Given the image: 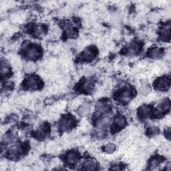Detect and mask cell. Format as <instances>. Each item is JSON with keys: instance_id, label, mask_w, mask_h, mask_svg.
Returning a JSON list of instances; mask_svg holds the SVG:
<instances>
[{"instance_id": "cell-21", "label": "cell", "mask_w": 171, "mask_h": 171, "mask_svg": "<svg viewBox=\"0 0 171 171\" xmlns=\"http://www.w3.org/2000/svg\"><path fill=\"white\" fill-rule=\"evenodd\" d=\"M34 32L35 35L40 36L44 34V28L42 26H36L34 27Z\"/></svg>"}, {"instance_id": "cell-9", "label": "cell", "mask_w": 171, "mask_h": 171, "mask_svg": "<svg viewBox=\"0 0 171 171\" xmlns=\"http://www.w3.org/2000/svg\"><path fill=\"white\" fill-rule=\"evenodd\" d=\"M66 34L69 38H74L77 36V32L73 26L67 25L66 27Z\"/></svg>"}, {"instance_id": "cell-19", "label": "cell", "mask_w": 171, "mask_h": 171, "mask_svg": "<svg viewBox=\"0 0 171 171\" xmlns=\"http://www.w3.org/2000/svg\"><path fill=\"white\" fill-rule=\"evenodd\" d=\"M24 69H25V71H26L27 73L34 72V71L36 70V65H35L34 63L29 62L26 63V65H25Z\"/></svg>"}, {"instance_id": "cell-11", "label": "cell", "mask_w": 171, "mask_h": 171, "mask_svg": "<svg viewBox=\"0 0 171 171\" xmlns=\"http://www.w3.org/2000/svg\"><path fill=\"white\" fill-rule=\"evenodd\" d=\"M48 126L46 125H43L40 126L36 132L37 136L38 138H40V139H42V138L45 137L47 133H48Z\"/></svg>"}, {"instance_id": "cell-3", "label": "cell", "mask_w": 171, "mask_h": 171, "mask_svg": "<svg viewBox=\"0 0 171 171\" xmlns=\"http://www.w3.org/2000/svg\"><path fill=\"white\" fill-rule=\"evenodd\" d=\"M66 160L69 165L74 166V165L76 164L78 161V154H77L75 152L71 151L66 154Z\"/></svg>"}, {"instance_id": "cell-5", "label": "cell", "mask_w": 171, "mask_h": 171, "mask_svg": "<svg viewBox=\"0 0 171 171\" xmlns=\"http://www.w3.org/2000/svg\"><path fill=\"white\" fill-rule=\"evenodd\" d=\"M170 107V104L169 100H164L159 104V106L157 107L156 114V115H161L167 110H169Z\"/></svg>"}, {"instance_id": "cell-25", "label": "cell", "mask_w": 171, "mask_h": 171, "mask_svg": "<svg viewBox=\"0 0 171 171\" xmlns=\"http://www.w3.org/2000/svg\"><path fill=\"white\" fill-rule=\"evenodd\" d=\"M148 132L150 135H156L159 132V130L158 128L156 127V126H150V127L148 128Z\"/></svg>"}, {"instance_id": "cell-8", "label": "cell", "mask_w": 171, "mask_h": 171, "mask_svg": "<svg viewBox=\"0 0 171 171\" xmlns=\"http://www.w3.org/2000/svg\"><path fill=\"white\" fill-rule=\"evenodd\" d=\"M132 98V92L129 89H125L122 90V92L120 93V100L126 102H128L130 100V99Z\"/></svg>"}, {"instance_id": "cell-24", "label": "cell", "mask_w": 171, "mask_h": 171, "mask_svg": "<svg viewBox=\"0 0 171 171\" xmlns=\"http://www.w3.org/2000/svg\"><path fill=\"white\" fill-rule=\"evenodd\" d=\"M160 20V16L156 13H152L149 15V20L152 22H158Z\"/></svg>"}, {"instance_id": "cell-15", "label": "cell", "mask_w": 171, "mask_h": 171, "mask_svg": "<svg viewBox=\"0 0 171 171\" xmlns=\"http://www.w3.org/2000/svg\"><path fill=\"white\" fill-rule=\"evenodd\" d=\"M82 89L85 92H89L91 91L93 88V83L90 80H86L82 83L81 86Z\"/></svg>"}, {"instance_id": "cell-13", "label": "cell", "mask_w": 171, "mask_h": 171, "mask_svg": "<svg viewBox=\"0 0 171 171\" xmlns=\"http://www.w3.org/2000/svg\"><path fill=\"white\" fill-rule=\"evenodd\" d=\"M151 111V108L149 106H142L139 109V115L142 118H145L149 114V113Z\"/></svg>"}, {"instance_id": "cell-16", "label": "cell", "mask_w": 171, "mask_h": 171, "mask_svg": "<svg viewBox=\"0 0 171 171\" xmlns=\"http://www.w3.org/2000/svg\"><path fill=\"white\" fill-rule=\"evenodd\" d=\"M14 136L12 133L5 134L2 137V142L5 144H9L13 141Z\"/></svg>"}, {"instance_id": "cell-2", "label": "cell", "mask_w": 171, "mask_h": 171, "mask_svg": "<svg viewBox=\"0 0 171 171\" xmlns=\"http://www.w3.org/2000/svg\"><path fill=\"white\" fill-rule=\"evenodd\" d=\"M156 86L160 90H167L170 86V79L169 78H162L156 82Z\"/></svg>"}, {"instance_id": "cell-20", "label": "cell", "mask_w": 171, "mask_h": 171, "mask_svg": "<svg viewBox=\"0 0 171 171\" xmlns=\"http://www.w3.org/2000/svg\"><path fill=\"white\" fill-rule=\"evenodd\" d=\"M139 49V46L136 43H132L128 46L127 52L129 54H134L138 52Z\"/></svg>"}, {"instance_id": "cell-4", "label": "cell", "mask_w": 171, "mask_h": 171, "mask_svg": "<svg viewBox=\"0 0 171 171\" xmlns=\"http://www.w3.org/2000/svg\"><path fill=\"white\" fill-rule=\"evenodd\" d=\"M39 80L34 76H29L26 80V86L31 90H35L39 87Z\"/></svg>"}, {"instance_id": "cell-18", "label": "cell", "mask_w": 171, "mask_h": 171, "mask_svg": "<svg viewBox=\"0 0 171 171\" xmlns=\"http://www.w3.org/2000/svg\"><path fill=\"white\" fill-rule=\"evenodd\" d=\"M79 114L82 116H86L90 112V107L88 105L81 106L78 109Z\"/></svg>"}, {"instance_id": "cell-17", "label": "cell", "mask_w": 171, "mask_h": 171, "mask_svg": "<svg viewBox=\"0 0 171 171\" xmlns=\"http://www.w3.org/2000/svg\"><path fill=\"white\" fill-rule=\"evenodd\" d=\"M162 54V50L158 48H154L151 49L150 51V56L151 57H153V58H158V57L161 56Z\"/></svg>"}, {"instance_id": "cell-7", "label": "cell", "mask_w": 171, "mask_h": 171, "mask_svg": "<svg viewBox=\"0 0 171 171\" xmlns=\"http://www.w3.org/2000/svg\"><path fill=\"white\" fill-rule=\"evenodd\" d=\"M95 56V51L93 48H86L83 53H82V57L86 60H92Z\"/></svg>"}, {"instance_id": "cell-27", "label": "cell", "mask_w": 171, "mask_h": 171, "mask_svg": "<svg viewBox=\"0 0 171 171\" xmlns=\"http://www.w3.org/2000/svg\"><path fill=\"white\" fill-rule=\"evenodd\" d=\"M81 102H82V100L80 98H76L72 102V104H71V105H72L74 108H76L80 105Z\"/></svg>"}, {"instance_id": "cell-26", "label": "cell", "mask_w": 171, "mask_h": 171, "mask_svg": "<svg viewBox=\"0 0 171 171\" xmlns=\"http://www.w3.org/2000/svg\"><path fill=\"white\" fill-rule=\"evenodd\" d=\"M159 164V159L158 158H154L150 161V167H151V169H153V168H155L157 167Z\"/></svg>"}, {"instance_id": "cell-14", "label": "cell", "mask_w": 171, "mask_h": 171, "mask_svg": "<svg viewBox=\"0 0 171 171\" xmlns=\"http://www.w3.org/2000/svg\"><path fill=\"white\" fill-rule=\"evenodd\" d=\"M10 66L8 65L5 61H1V74L2 76H6L7 74L10 73Z\"/></svg>"}, {"instance_id": "cell-22", "label": "cell", "mask_w": 171, "mask_h": 171, "mask_svg": "<svg viewBox=\"0 0 171 171\" xmlns=\"http://www.w3.org/2000/svg\"><path fill=\"white\" fill-rule=\"evenodd\" d=\"M150 88L146 85H142L139 88V92L142 95H147L150 92Z\"/></svg>"}, {"instance_id": "cell-6", "label": "cell", "mask_w": 171, "mask_h": 171, "mask_svg": "<svg viewBox=\"0 0 171 171\" xmlns=\"http://www.w3.org/2000/svg\"><path fill=\"white\" fill-rule=\"evenodd\" d=\"M74 120L72 118H64L62 119L61 122H60V128H61L63 130H67L70 129L74 126Z\"/></svg>"}, {"instance_id": "cell-10", "label": "cell", "mask_w": 171, "mask_h": 171, "mask_svg": "<svg viewBox=\"0 0 171 171\" xmlns=\"http://www.w3.org/2000/svg\"><path fill=\"white\" fill-rule=\"evenodd\" d=\"M126 124V121L125 117H123L122 116H118V117L115 118L114 120V125L117 128H122L125 127Z\"/></svg>"}, {"instance_id": "cell-1", "label": "cell", "mask_w": 171, "mask_h": 171, "mask_svg": "<svg viewBox=\"0 0 171 171\" xmlns=\"http://www.w3.org/2000/svg\"><path fill=\"white\" fill-rule=\"evenodd\" d=\"M26 56L31 59H36L40 56V51L36 46H27L26 47Z\"/></svg>"}, {"instance_id": "cell-23", "label": "cell", "mask_w": 171, "mask_h": 171, "mask_svg": "<svg viewBox=\"0 0 171 171\" xmlns=\"http://www.w3.org/2000/svg\"><path fill=\"white\" fill-rule=\"evenodd\" d=\"M116 149V147L114 144H108L104 147V150L108 153H112Z\"/></svg>"}, {"instance_id": "cell-12", "label": "cell", "mask_w": 171, "mask_h": 171, "mask_svg": "<svg viewBox=\"0 0 171 171\" xmlns=\"http://www.w3.org/2000/svg\"><path fill=\"white\" fill-rule=\"evenodd\" d=\"M84 169L86 170H96V166H97V164H96V162L94 160H87L86 161L84 162Z\"/></svg>"}]
</instances>
